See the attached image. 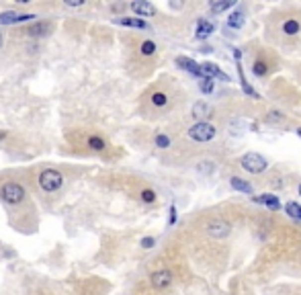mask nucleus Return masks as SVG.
Segmentation results:
<instances>
[{"label":"nucleus","mask_w":301,"mask_h":295,"mask_svg":"<svg viewBox=\"0 0 301 295\" xmlns=\"http://www.w3.org/2000/svg\"><path fill=\"white\" fill-rule=\"evenodd\" d=\"M156 146H158V148H168V146H170V140H168L166 135H158V137H156Z\"/></svg>","instance_id":"obj_25"},{"label":"nucleus","mask_w":301,"mask_h":295,"mask_svg":"<svg viewBox=\"0 0 301 295\" xmlns=\"http://www.w3.org/2000/svg\"><path fill=\"white\" fill-rule=\"evenodd\" d=\"M174 221H176V209L172 207V209H170V223H174Z\"/></svg>","instance_id":"obj_30"},{"label":"nucleus","mask_w":301,"mask_h":295,"mask_svg":"<svg viewBox=\"0 0 301 295\" xmlns=\"http://www.w3.org/2000/svg\"><path fill=\"white\" fill-rule=\"evenodd\" d=\"M207 234L213 236V238H224L229 234V223L226 221H211L207 225Z\"/></svg>","instance_id":"obj_8"},{"label":"nucleus","mask_w":301,"mask_h":295,"mask_svg":"<svg viewBox=\"0 0 301 295\" xmlns=\"http://www.w3.org/2000/svg\"><path fill=\"white\" fill-rule=\"evenodd\" d=\"M0 197L10 205H16V203H21L25 199V189L19 183H6L2 187V191H0Z\"/></svg>","instance_id":"obj_3"},{"label":"nucleus","mask_w":301,"mask_h":295,"mask_svg":"<svg viewBox=\"0 0 301 295\" xmlns=\"http://www.w3.org/2000/svg\"><path fill=\"white\" fill-rule=\"evenodd\" d=\"M211 31H213V23L201 19V21L197 23V39H207V37L211 35Z\"/></svg>","instance_id":"obj_11"},{"label":"nucleus","mask_w":301,"mask_h":295,"mask_svg":"<svg viewBox=\"0 0 301 295\" xmlns=\"http://www.w3.org/2000/svg\"><path fill=\"white\" fill-rule=\"evenodd\" d=\"M199 74H201V78H207V80H211V78H220V80H224V82L229 80V76H227L226 72H222L220 68H217L215 64H211V62L201 64V66H199Z\"/></svg>","instance_id":"obj_5"},{"label":"nucleus","mask_w":301,"mask_h":295,"mask_svg":"<svg viewBox=\"0 0 301 295\" xmlns=\"http://www.w3.org/2000/svg\"><path fill=\"white\" fill-rule=\"evenodd\" d=\"M285 209H287V213H289L291 217L301 219V205H297V203H287V205H285Z\"/></svg>","instance_id":"obj_18"},{"label":"nucleus","mask_w":301,"mask_h":295,"mask_svg":"<svg viewBox=\"0 0 301 295\" xmlns=\"http://www.w3.org/2000/svg\"><path fill=\"white\" fill-rule=\"evenodd\" d=\"M142 246H144V248H152V246H154V238H144V240H142Z\"/></svg>","instance_id":"obj_28"},{"label":"nucleus","mask_w":301,"mask_h":295,"mask_svg":"<svg viewBox=\"0 0 301 295\" xmlns=\"http://www.w3.org/2000/svg\"><path fill=\"white\" fill-rule=\"evenodd\" d=\"M231 187L236 189V191H240V193H252V185H248L246 181H242V179H238V177H231Z\"/></svg>","instance_id":"obj_13"},{"label":"nucleus","mask_w":301,"mask_h":295,"mask_svg":"<svg viewBox=\"0 0 301 295\" xmlns=\"http://www.w3.org/2000/svg\"><path fill=\"white\" fill-rule=\"evenodd\" d=\"M201 93H211L213 91V82L211 80H207V78H201Z\"/></svg>","instance_id":"obj_23"},{"label":"nucleus","mask_w":301,"mask_h":295,"mask_svg":"<svg viewBox=\"0 0 301 295\" xmlns=\"http://www.w3.org/2000/svg\"><path fill=\"white\" fill-rule=\"evenodd\" d=\"M0 43H2V35H0Z\"/></svg>","instance_id":"obj_33"},{"label":"nucleus","mask_w":301,"mask_h":295,"mask_svg":"<svg viewBox=\"0 0 301 295\" xmlns=\"http://www.w3.org/2000/svg\"><path fill=\"white\" fill-rule=\"evenodd\" d=\"M236 2H233V0H226V2H213L211 4V10L213 12H222V10H227L229 6H233Z\"/></svg>","instance_id":"obj_19"},{"label":"nucleus","mask_w":301,"mask_h":295,"mask_svg":"<svg viewBox=\"0 0 301 295\" xmlns=\"http://www.w3.org/2000/svg\"><path fill=\"white\" fill-rule=\"evenodd\" d=\"M121 25L125 27H136V29H148V23L142 21V19H119Z\"/></svg>","instance_id":"obj_17"},{"label":"nucleus","mask_w":301,"mask_h":295,"mask_svg":"<svg viewBox=\"0 0 301 295\" xmlns=\"http://www.w3.org/2000/svg\"><path fill=\"white\" fill-rule=\"evenodd\" d=\"M49 29H52V27H49V23H35L33 27H29L27 33H29V35H45Z\"/></svg>","instance_id":"obj_15"},{"label":"nucleus","mask_w":301,"mask_h":295,"mask_svg":"<svg viewBox=\"0 0 301 295\" xmlns=\"http://www.w3.org/2000/svg\"><path fill=\"white\" fill-rule=\"evenodd\" d=\"M299 29H301V25H299L297 21H293V19L285 21V25H283V31H285L287 35H297V33H299Z\"/></svg>","instance_id":"obj_16"},{"label":"nucleus","mask_w":301,"mask_h":295,"mask_svg":"<svg viewBox=\"0 0 301 295\" xmlns=\"http://www.w3.org/2000/svg\"><path fill=\"white\" fill-rule=\"evenodd\" d=\"M252 201H254V203H262V205H266V207H269V209H273V211H277L279 207H281L279 199H277L275 195H269V193H266V195H260V197H252Z\"/></svg>","instance_id":"obj_9"},{"label":"nucleus","mask_w":301,"mask_h":295,"mask_svg":"<svg viewBox=\"0 0 301 295\" xmlns=\"http://www.w3.org/2000/svg\"><path fill=\"white\" fill-rule=\"evenodd\" d=\"M88 146H90L92 150H103V148H105V142L100 140V137H90V140H88Z\"/></svg>","instance_id":"obj_22"},{"label":"nucleus","mask_w":301,"mask_h":295,"mask_svg":"<svg viewBox=\"0 0 301 295\" xmlns=\"http://www.w3.org/2000/svg\"><path fill=\"white\" fill-rule=\"evenodd\" d=\"M64 183V177L62 172L56 170V168H45L41 175H39V185L43 191H47V193H54V191H58Z\"/></svg>","instance_id":"obj_1"},{"label":"nucleus","mask_w":301,"mask_h":295,"mask_svg":"<svg viewBox=\"0 0 301 295\" xmlns=\"http://www.w3.org/2000/svg\"><path fill=\"white\" fill-rule=\"evenodd\" d=\"M240 164H242V168H244V170L252 172V175H258V172L266 170V166H269V162H266V160L262 158V156H260V154H256V152H250V154L242 156Z\"/></svg>","instance_id":"obj_2"},{"label":"nucleus","mask_w":301,"mask_h":295,"mask_svg":"<svg viewBox=\"0 0 301 295\" xmlns=\"http://www.w3.org/2000/svg\"><path fill=\"white\" fill-rule=\"evenodd\" d=\"M35 14H19L14 10L0 12V25H14V23H23V21H33Z\"/></svg>","instance_id":"obj_6"},{"label":"nucleus","mask_w":301,"mask_h":295,"mask_svg":"<svg viewBox=\"0 0 301 295\" xmlns=\"http://www.w3.org/2000/svg\"><path fill=\"white\" fill-rule=\"evenodd\" d=\"M299 195H301V185H299Z\"/></svg>","instance_id":"obj_31"},{"label":"nucleus","mask_w":301,"mask_h":295,"mask_svg":"<svg viewBox=\"0 0 301 295\" xmlns=\"http://www.w3.org/2000/svg\"><path fill=\"white\" fill-rule=\"evenodd\" d=\"M252 70H254V74H256V76H264L266 72H269V68H266V64H264V62H256Z\"/></svg>","instance_id":"obj_21"},{"label":"nucleus","mask_w":301,"mask_h":295,"mask_svg":"<svg viewBox=\"0 0 301 295\" xmlns=\"http://www.w3.org/2000/svg\"><path fill=\"white\" fill-rule=\"evenodd\" d=\"M142 199H144L146 203H152V201H154V193H152V191H144V193H142Z\"/></svg>","instance_id":"obj_27"},{"label":"nucleus","mask_w":301,"mask_h":295,"mask_svg":"<svg viewBox=\"0 0 301 295\" xmlns=\"http://www.w3.org/2000/svg\"><path fill=\"white\" fill-rule=\"evenodd\" d=\"M152 102H154V105H158V107L166 105V95H162V93H156V95L152 97Z\"/></svg>","instance_id":"obj_24"},{"label":"nucleus","mask_w":301,"mask_h":295,"mask_svg":"<svg viewBox=\"0 0 301 295\" xmlns=\"http://www.w3.org/2000/svg\"><path fill=\"white\" fill-rule=\"evenodd\" d=\"M297 133H299V137H301V129H299V131H297Z\"/></svg>","instance_id":"obj_32"},{"label":"nucleus","mask_w":301,"mask_h":295,"mask_svg":"<svg viewBox=\"0 0 301 295\" xmlns=\"http://www.w3.org/2000/svg\"><path fill=\"white\" fill-rule=\"evenodd\" d=\"M172 283V273L170 271H156L152 275V285L156 289H164V287H168Z\"/></svg>","instance_id":"obj_7"},{"label":"nucleus","mask_w":301,"mask_h":295,"mask_svg":"<svg viewBox=\"0 0 301 295\" xmlns=\"http://www.w3.org/2000/svg\"><path fill=\"white\" fill-rule=\"evenodd\" d=\"M227 25H229L231 29H240V27L244 25V12H240V10L231 12L229 19H227Z\"/></svg>","instance_id":"obj_14"},{"label":"nucleus","mask_w":301,"mask_h":295,"mask_svg":"<svg viewBox=\"0 0 301 295\" xmlns=\"http://www.w3.org/2000/svg\"><path fill=\"white\" fill-rule=\"evenodd\" d=\"M193 113H195V117H203V113H209V107H205L203 102H199V105L195 107V111H193Z\"/></svg>","instance_id":"obj_26"},{"label":"nucleus","mask_w":301,"mask_h":295,"mask_svg":"<svg viewBox=\"0 0 301 295\" xmlns=\"http://www.w3.org/2000/svg\"><path fill=\"white\" fill-rule=\"evenodd\" d=\"M131 10L136 12L138 16H152L156 12V8L150 4V2H133L131 4Z\"/></svg>","instance_id":"obj_10"},{"label":"nucleus","mask_w":301,"mask_h":295,"mask_svg":"<svg viewBox=\"0 0 301 295\" xmlns=\"http://www.w3.org/2000/svg\"><path fill=\"white\" fill-rule=\"evenodd\" d=\"M66 4H70V6H80V4H84L82 0H66Z\"/></svg>","instance_id":"obj_29"},{"label":"nucleus","mask_w":301,"mask_h":295,"mask_svg":"<svg viewBox=\"0 0 301 295\" xmlns=\"http://www.w3.org/2000/svg\"><path fill=\"white\" fill-rule=\"evenodd\" d=\"M189 135L197 142H209V140H213V135H215V127L211 123H197V125H193L189 129Z\"/></svg>","instance_id":"obj_4"},{"label":"nucleus","mask_w":301,"mask_h":295,"mask_svg":"<svg viewBox=\"0 0 301 295\" xmlns=\"http://www.w3.org/2000/svg\"><path fill=\"white\" fill-rule=\"evenodd\" d=\"M154 51H156V43H154V41H146V43L142 45V54H144V56H152Z\"/></svg>","instance_id":"obj_20"},{"label":"nucleus","mask_w":301,"mask_h":295,"mask_svg":"<svg viewBox=\"0 0 301 295\" xmlns=\"http://www.w3.org/2000/svg\"><path fill=\"white\" fill-rule=\"evenodd\" d=\"M176 64L182 68V70H187V72H191V74H195V76L201 78V74H199V64H195L193 60H189V58H178Z\"/></svg>","instance_id":"obj_12"}]
</instances>
